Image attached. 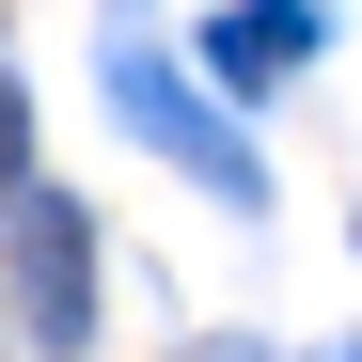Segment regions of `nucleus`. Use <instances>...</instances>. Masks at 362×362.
Returning <instances> with one entry per match:
<instances>
[{
    "instance_id": "nucleus-1",
    "label": "nucleus",
    "mask_w": 362,
    "mask_h": 362,
    "mask_svg": "<svg viewBox=\"0 0 362 362\" xmlns=\"http://www.w3.org/2000/svg\"><path fill=\"white\" fill-rule=\"evenodd\" d=\"M284 47H299V0H268V16H236V32H221V64L252 79V64H284Z\"/></svg>"
}]
</instances>
